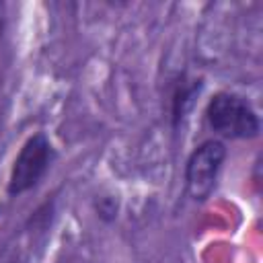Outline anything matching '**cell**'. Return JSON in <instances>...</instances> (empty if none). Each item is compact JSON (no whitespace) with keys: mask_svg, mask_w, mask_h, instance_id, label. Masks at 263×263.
<instances>
[{"mask_svg":"<svg viewBox=\"0 0 263 263\" xmlns=\"http://www.w3.org/2000/svg\"><path fill=\"white\" fill-rule=\"evenodd\" d=\"M210 127L230 140L255 138L259 134V117L247 99L234 92H218L205 109Z\"/></svg>","mask_w":263,"mask_h":263,"instance_id":"1","label":"cell"},{"mask_svg":"<svg viewBox=\"0 0 263 263\" xmlns=\"http://www.w3.org/2000/svg\"><path fill=\"white\" fill-rule=\"evenodd\" d=\"M224 158H226V148L218 140H208L191 152L185 166V185L191 199L203 201L210 197V193L216 187Z\"/></svg>","mask_w":263,"mask_h":263,"instance_id":"2","label":"cell"},{"mask_svg":"<svg viewBox=\"0 0 263 263\" xmlns=\"http://www.w3.org/2000/svg\"><path fill=\"white\" fill-rule=\"evenodd\" d=\"M51 158H53V148H51L49 140L43 134L31 136L23 144V148L12 164L10 179H8V193L21 195V193L29 191L31 187H35L41 181V177L47 173Z\"/></svg>","mask_w":263,"mask_h":263,"instance_id":"3","label":"cell"},{"mask_svg":"<svg viewBox=\"0 0 263 263\" xmlns=\"http://www.w3.org/2000/svg\"><path fill=\"white\" fill-rule=\"evenodd\" d=\"M2 31H4V4H0V37H2Z\"/></svg>","mask_w":263,"mask_h":263,"instance_id":"4","label":"cell"}]
</instances>
